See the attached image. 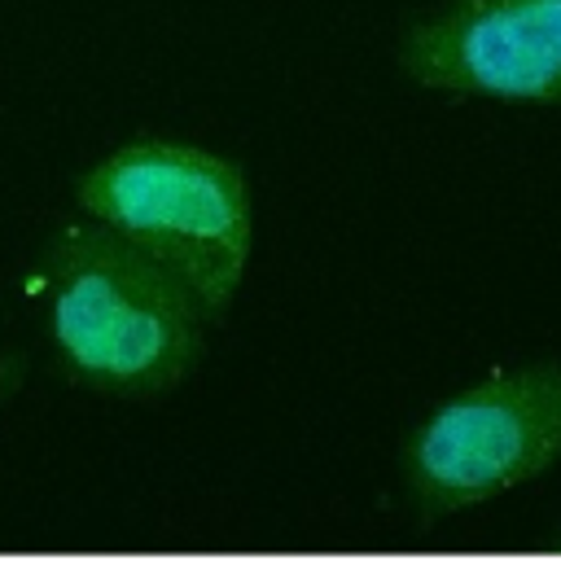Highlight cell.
<instances>
[{"label":"cell","instance_id":"obj_1","mask_svg":"<svg viewBox=\"0 0 561 561\" xmlns=\"http://www.w3.org/2000/svg\"><path fill=\"white\" fill-rule=\"evenodd\" d=\"M44 329L70 381L114 399L175 390L206 346V311L131 241L70 224L39 267Z\"/></svg>","mask_w":561,"mask_h":561},{"label":"cell","instance_id":"obj_2","mask_svg":"<svg viewBox=\"0 0 561 561\" xmlns=\"http://www.w3.org/2000/svg\"><path fill=\"white\" fill-rule=\"evenodd\" d=\"M83 219L105 224L224 320L250 263V188L232 158L188 140H131L79 180Z\"/></svg>","mask_w":561,"mask_h":561},{"label":"cell","instance_id":"obj_3","mask_svg":"<svg viewBox=\"0 0 561 561\" xmlns=\"http://www.w3.org/2000/svg\"><path fill=\"white\" fill-rule=\"evenodd\" d=\"M561 456V364L491 373L443 399L408 438L403 469L425 517L486 504Z\"/></svg>","mask_w":561,"mask_h":561},{"label":"cell","instance_id":"obj_4","mask_svg":"<svg viewBox=\"0 0 561 561\" xmlns=\"http://www.w3.org/2000/svg\"><path fill=\"white\" fill-rule=\"evenodd\" d=\"M399 70L425 88L561 101V0H447L399 35Z\"/></svg>","mask_w":561,"mask_h":561},{"label":"cell","instance_id":"obj_5","mask_svg":"<svg viewBox=\"0 0 561 561\" xmlns=\"http://www.w3.org/2000/svg\"><path fill=\"white\" fill-rule=\"evenodd\" d=\"M18 377H22V359H13V355H9V359L0 364V399L9 394V386H18Z\"/></svg>","mask_w":561,"mask_h":561}]
</instances>
